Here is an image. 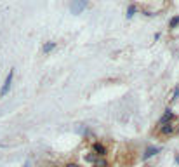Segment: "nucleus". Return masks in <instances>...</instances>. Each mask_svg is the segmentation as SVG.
Listing matches in <instances>:
<instances>
[{
	"mask_svg": "<svg viewBox=\"0 0 179 167\" xmlns=\"http://www.w3.org/2000/svg\"><path fill=\"white\" fill-rule=\"evenodd\" d=\"M87 5H89L87 0H73L71 5H70V9H71L73 14H80V12H83V11L87 9Z\"/></svg>",
	"mask_w": 179,
	"mask_h": 167,
	"instance_id": "f257e3e1",
	"label": "nucleus"
},
{
	"mask_svg": "<svg viewBox=\"0 0 179 167\" xmlns=\"http://www.w3.org/2000/svg\"><path fill=\"white\" fill-rule=\"evenodd\" d=\"M12 77H14V71L11 70L9 75H7V79H5V82H4V85H2V89H0V96H5V94L9 93L11 84H12Z\"/></svg>",
	"mask_w": 179,
	"mask_h": 167,
	"instance_id": "f03ea898",
	"label": "nucleus"
},
{
	"mask_svg": "<svg viewBox=\"0 0 179 167\" xmlns=\"http://www.w3.org/2000/svg\"><path fill=\"white\" fill-rule=\"evenodd\" d=\"M174 131H176L174 122H169V124H163V125H160V134H162V136H170Z\"/></svg>",
	"mask_w": 179,
	"mask_h": 167,
	"instance_id": "7ed1b4c3",
	"label": "nucleus"
},
{
	"mask_svg": "<svg viewBox=\"0 0 179 167\" xmlns=\"http://www.w3.org/2000/svg\"><path fill=\"white\" fill-rule=\"evenodd\" d=\"M172 119H174V111H172V110H167L165 113L162 115V119L158 120V125H163V124L172 122Z\"/></svg>",
	"mask_w": 179,
	"mask_h": 167,
	"instance_id": "20e7f679",
	"label": "nucleus"
},
{
	"mask_svg": "<svg viewBox=\"0 0 179 167\" xmlns=\"http://www.w3.org/2000/svg\"><path fill=\"white\" fill-rule=\"evenodd\" d=\"M92 150H94L99 157H105V155H106V148L101 145V143H94V145H92Z\"/></svg>",
	"mask_w": 179,
	"mask_h": 167,
	"instance_id": "39448f33",
	"label": "nucleus"
},
{
	"mask_svg": "<svg viewBox=\"0 0 179 167\" xmlns=\"http://www.w3.org/2000/svg\"><path fill=\"white\" fill-rule=\"evenodd\" d=\"M158 151H160V148H157V146H150V148H146V151H144V158H151L153 155H157Z\"/></svg>",
	"mask_w": 179,
	"mask_h": 167,
	"instance_id": "423d86ee",
	"label": "nucleus"
},
{
	"mask_svg": "<svg viewBox=\"0 0 179 167\" xmlns=\"http://www.w3.org/2000/svg\"><path fill=\"white\" fill-rule=\"evenodd\" d=\"M136 12H137V7H136V5H129V9H127V18L131 19Z\"/></svg>",
	"mask_w": 179,
	"mask_h": 167,
	"instance_id": "0eeeda50",
	"label": "nucleus"
},
{
	"mask_svg": "<svg viewBox=\"0 0 179 167\" xmlns=\"http://www.w3.org/2000/svg\"><path fill=\"white\" fill-rule=\"evenodd\" d=\"M54 47H56V44H54V42H47V44L44 45V52H45V54L51 52V51H52Z\"/></svg>",
	"mask_w": 179,
	"mask_h": 167,
	"instance_id": "6e6552de",
	"label": "nucleus"
},
{
	"mask_svg": "<svg viewBox=\"0 0 179 167\" xmlns=\"http://www.w3.org/2000/svg\"><path fill=\"white\" fill-rule=\"evenodd\" d=\"M96 167H108V162H106V160H103V158H101V160H96Z\"/></svg>",
	"mask_w": 179,
	"mask_h": 167,
	"instance_id": "1a4fd4ad",
	"label": "nucleus"
},
{
	"mask_svg": "<svg viewBox=\"0 0 179 167\" xmlns=\"http://www.w3.org/2000/svg\"><path fill=\"white\" fill-rule=\"evenodd\" d=\"M179 25V16H176V18L170 19V28H176Z\"/></svg>",
	"mask_w": 179,
	"mask_h": 167,
	"instance_id": "9d476101",
	"label": "nucleus"
},
{
	"mask_svg": "<svg viewBox=\"0 0 179 167\" xmlns=\"http://www.w3.org/2000/svg\"><path fill=\"white\" fill-rule=\"evenodd\" d=\"M176 97H179V87H176L174 94H172V99H176Z\"/></svg>",
	"mask_w": 179,
	"mask_h": 167,
	"instance_id": "9b49d317",
	"label": "nucleus"
},
{
	"mask_svg": "<svg viewBox=\"0 0 179 167\" xmlns=\"http://www.w3.org/2000/svg\"><path fill=\"white\" fill-rule=\"evenodd\" d=\"M66 167H78V164H73V162H71V164H68Z\"/></svg>",
	"mask_w": 179,
	"mask_h": 167,
	"instance_id": "f8f14e48",
	"label": "nucleus"
},
{
	"mask_svg": "<svg viewBox=\"0 0 179 167\" xmlns=\"http://www.w3.org/2000/svg\"><path fill=\"white\" fill-rule=\"evenodd\" d=\"M177 132H179V129H177Z\"/></svg>",
	"mask_w": 179,
	"mask_h": 167,
	"instance_id": "ddd939ff",
	"label": "nucleus"
}]
</instances>
